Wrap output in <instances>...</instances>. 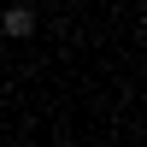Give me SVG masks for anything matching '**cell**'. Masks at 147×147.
Instances as JSON below:
<instances>
[{
    "label": "cell",
    "mask_w": 147,
    "mask_h": 147,
    "mask_svg": "<svg viewBox=\"0 0 147 147\" xmlns=\"http://www.w3.org/2000/svg\"><path fill=\"white\" fill-rule=\"evenodd\" d=\"M0 30H6V35H30L35 30V12L30 6H6V12H0Z\"/></svg>",
    "instance_id": "6da1fadb"
}]
</instances>
